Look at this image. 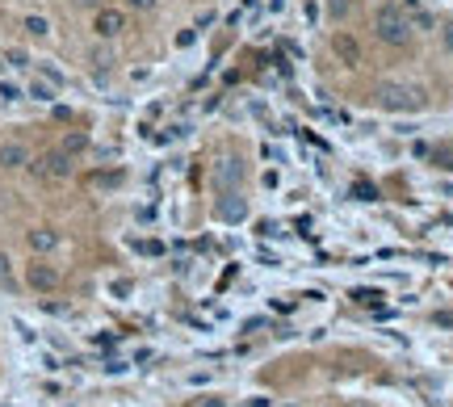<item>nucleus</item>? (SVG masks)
Masks as SVG:
<instances>
[{
  "label": "nucleus",
  "instance_id": "obj_11",
  "mask_svg": "<svg viewBox=\"0 0 453 407\" xmlns=\"http://www.w3.org/2000/svg\"><path fill=\"white\" fill-rule=\"evenodd\" d=\"M59 147H63L67 156H80V151H89V135H84V131H67Z\"/></svg>",
  "mask_w": 453,
  "mask_h": 407
},
{
  "label": "nucleus",
  "instance_id": "obj_8",
  "mask_svg": "<svg viewBox=\"0 0 453 407\" xmlns=\"http://www.w3.org/2000/svg\"><path fill=\"white\" fill-rule=\"evenodd\" d=\"M0 168H30V147L26 143H0Z\"/></svg>",
  "mask_w": 453,
  "mask_h": 407
},
{
  "label": "nucleus",
  "instance_id": "obj_14",
  "mask_svg": "<svg viewBox=\"0 0 453 407\" xmlns=\"http://www.w3.org/2000/svg\"><path fill=\"white\" fill-rule=\"evenodd\" d=\"M349 13H353V0H327V17L332 21H344Z\"/></svg>",
  "mask_w": 453,
  "mask_h": 407
},
{
  "label": "nucleus",
  "instance_id": "obj_5",
  "mask_svg": "<svg viewBox=\"0 0 453 407\" xmlns=\"http://www.w3.org/2000/svg\"><path fill=\"white\" fill-rule=\"evenodd\" d=\"M214 215H219L223 223H244V219H248V202H244V197H239V193L231 189V193H223V197H219Z\"/></svg>",
  "mask_w": 453,
  "mask_h": 407
},
{
  "label": "nucleus",
  "instance_id": "obj_16",
  "mask_svg": "<svg viewBox=\"0 0 453 407\" xmlns=\"http://www.w3.org/2000/svg\"><path fill=\"white\" fill-rule=\"evenodd\" d=\"M353 197H357V202H378V189L369 181H353Z\"/></svg>",
  "mask_w": 453,
  "mask_h": 407
},
{
  "label": "nucleus",
  "instance_id": "obj_6",
  "mask_svg": "<svg viewBox=\"0 0 453 407\" xmlns=\"http://www.w3.org/2000/svg\"><path fill=\"white\" fill-rule=\"evenodd\" d=\"M26 281H30V290H38V294H50V290L59 286V273H55V265H43V261H34V265L26 269Z\"/></svg>",
  "mask_w": 453,
  "mask_h": 407
},
{
  "label": "nucleus",
  "instance_id": "obj_4",
  "mask_svg": "<svg viewBox=\"0 0 453 407\" xmlns=\"http://www.w3.org/2000/svg\"><path fill=\"white\" fill-rule=\"evenodd\" d=\"M92 30H97V38H118L122 30H126V17H122V9H97V21H92Z\"/></svg>",
  "mask_w": 453,
  "mask_h": 407
},
{
  "label": "nucleus",
  "instance_id": "obj_7",
  "mask_svg": "<svg viewBox=\"0 0 453 407\" xmlns=\"http://www.w3.org/2000/svg\"><path fill=\"white\" fill-rule=\"evenodd\" d=\"M214 181L223 185L226 193H231V189H239V181H244V164H239L235 156H226V160H219V168H214Z\"/></svg>",
  "mask_w": 453,
  "mask_h": 407
},
{
  "label": "nucleus",
  "instance_id": "obj_9",
  "mask_svg": "<svg viewBox=\"0 0 453 407\" xmlns=\"http://www.w3.org/2000/svg\"><path fill=\"white\" fill-rule=\"evenodd\" d=\"M332 50L340 55V63H361V43L353 34H336L332 38Z\"/></svg>",
  "mask_w": 453,
  "mask_h": 407
},
{
  "label": "nucleus",
  "instance_id": "obj_17",
  "mask_svg": "<svg viewBox=\"0 0 453 407\" xmlns=\"http://www.w3.org/2000/svg\"><path fill=\"white\" fill-rule=\"evenodd\" d=\"M378 298H382L378 290H353V303H361V307H373V311H382V307H378Z\"/></svg>",
  "mask_w": 453,
  "mask_h": 407
},
{
  "label": "nucleus",
  "instance_id": "obj_23",
  "mask_svg": "<svg viewBox=\"0 0 453 407\" xmlns=\"http://www.w3.org/2000/svg\"><path fill=\"white\" fill-rule=\"evenodd\" d=\"M43 311H46V315H67V307H63V303H43Z\"/></svg>",
  "mask_w": 453,
  "mask_h": 407
},
{
  "label": "nucleus",
  "instance_id": "obj_25",
  "mask_svg": "<svg viewBox=\"0 0 453 407\" xmlns=\"http://www.w3.org/2000/svg\"><path fill=\"white\" fill-rule=\"evenodd\" d=\"M441 43H445V50H453V21L441 30Z\"/></svg>",
  "mask_w": 453,
  "mask_h": 407
},
{
  "label": "nucleus",
  "instance_id": "obj_12",
  "mask_svg": "<svg viewBox=\"0 0 453 407\" xmlns=\"http://www.w3.org/2000/svg\"><path fill=\"white\" fill-rule=\"evenodd\" d=\"M21 30H26L30 38H46V34H50V21H46V17H38V13H30V17L21 21Z\"/></svg>",
  "mask_w": 453,
  "mask_h": 407
},
{
  "label": "nucleus",
  "instance_id": "obj_21",
  "mask_svg": "<svg viewBox=\"0 0 453 407\" xmlns=\"http://www.w3.org/2000/svg\"><path fill=\"white\" fill-rule=\"evenodd\" d=\"M9 63H17V67H26V63H30V55H26V50H9Z\"/></svg>",
  "mask_w": 453,
  "mask_h": 407
},
{
  "label": "nucleus",
  "instance_id": "obj_13",
  "mask_svg": "<svg viewBox=\"0 0 453 407\" xmlns=\"http://www.w3.org/2000/svg\"><path fill=\"white\" fill-rule=\"evenodd\" d=\"M89 63L97 67V72H109V67H114V50H109V46H92Z\"/></svg>",
  "mask_w": 453,
  "mask_h": 407
},
{
  "label": "nucleus",
  "instance_id": "obj_15",
  "mask_svg": "<svg viewBox=\"0 0 453 407\" xmlns=\"http://www.w3.org/2000/svg\"><path fill=\"white\" fill-rule=\"evenodd\" d=\"M30 97H34V101H55V85H50V80H34V85H30Z\"/></svg>",
  "mask_w": 453,
  "mask_h": 407
},
{
  "label": "nucleus",
  "instance_id": "obj_26",
  "mask_svg": "<svg viewBox=\"0 0 453 407\" xmlns=\"http://www.w3.org/2000/svg\"><path fill=\"white\" fill-rule=\"evenodd\" d=\"M437 327H453V311H441V315H437Z\"/></svg>",
  "mask_w": 453,
  "mask_h": 407
},
{
  "label": "nucleus",
  "instance_id": "obj_1",
  "mask_svg": "<svg viewBox=\"0 0 453 407\" xmlns=\"http://www.w3.org/2000/svg\"><path fill=\"white\" fill-rule=\"evenodd\" d=\"M378 105L386 114H420L424 109V92L411 85H382L378 89Z\"/></svg>",
  "mask_w": 453,
  "mask_h": 407
},
{
  "label": "nucleus",
  "instance_id": "obj_24",
  "mask_svg": "<svg viewBox=\"0 0 453 407\" xmlns=\"http://www.w3.org/2000/svg\"><path fill=\"white\" fill-rule=\"evenodd\" d=\"M197 407H226V399H219V395H206V399H197Z\"/></svg>",
  "mask_w": 453,
  "mask_h": 407
},
{
  "label": "nucleus",
  "instance_id": "obj_3",
  "mask_svg": "<svg viewBox=\"0 0 453 407\" xmlns=\"http://www.w3.org/2000/svg\"><path fill=\"white\" fill-rule=\"evenodd\" d=\"M30 168H34V177H43V181H63V177H72V156H67L63 147H50Z\"/></svg>",
  "mask_w": 453,
  "mask_h": 407
},
{
  "label": "nucleus",
  "instance_id": "obj_2",
  "mask_svg": "<svg viewBox=\"0 0 453 407\" xmlns=\"http://www.w3.org/2000/svg\"><path fill=\"white\" fill-rule=\"evenodd\" d=\"M373 30H378V38H382V43H391V46H408L411 43V21L399 13V9H391V4H382V9H378Z\"/></svg>",
  "mask_w": 453,
  "mask_h": 407
},
{
  "label": "nucleus",
  "instance_id": "obj_29",
  "mask_svg": "<svg viewBox=\"0 0 453 407\" xmlns=\"http://www.w3.org/2000/svg\"><path fill=\"white\" fill-rule=\"evenodd\" d=\"M353 407H369V403H353Z\"/></svg>",
  "mask_w": 453,
  "mask_h": 407
},
{
  "label": "nucleus",
  "instance_id": "obj_22",
  "mask_svg": "<svg viewBox=\"0 0 453 407\" xmlns=\"http://www.w3.org/2000/svg\"><path fill=\"white\" fill-rule=\"evenodd\" d=\"M138 252H147V256H160V252H164V248H160V244H155V239H147V244H138Z\"/></svg>",
  "mask_w": 453,
  "mask_h": 407
},
{
  "label": "nucleus",
  "instance_id": "obj_28",
  "mask_svg": "<svg viewBox=\"0 0 453 407\" xmlns=\"http://www.w3.org/2000/svg\"><path fill=\"white\" fill-rule=\"evenodd\" d=\"M244 407H269V399H265V395H256V399H248Z\"/></svg>",
  "mask_w": 453,
  "mask_h": 407
},
{
  "label": "nucleus",
  "instance_id": "obj_20",
  "mask_svg": "<svg viewBox=\"0 0 453 407\" xmlns=\"http://www.w3.org/2000/svg\"><path fill=\"white\" fill-rule=\"evenodd\" d=\"M43 80H50V85L59 89V85H63V72H55V67H43Z\"/></svg>",
  "mask_w": 453,
  "mask_h": 407
},
{
  "label": "nucleus",
  "instance_id": "obj_10",
  "mask_svg": "<svg viewBox=\"0 0 453 407\" xmlns=\"http://www.w3.org/2000/svg\"><path fill=\"white\" fill-rule=\"evenodd\" d=\"M55 244H59V235H55L50 227H34V231H30V248H34V252H55Z\"/></svg>",
  "mask_w": 453,
  "mask_h": 407
},
{
  "label": "nucleus",
  "instance_id": "obj_27",
  "mask_svg": "<svg viewBox=\"0 0 453 407\" xmlns=\"http://www.w3.org/2000/svg\"><path fill=\"white\" fill-rule=\"evenodd\" d=\"M126 4H131V9H143V13H147V9H155V0H126Z\"/></svg>",
  "mask_w": 453,
  "mask_h": 407
},
{
  "label": "nucleus",
  "instance_id": "obj_19",
  "mask_svg": "<svg viewBox=\"0 0 453 407\" xmlns=\"http://www.w3.org/2000/svg\"><path fill=\"white\" fill-rule=\"evenodd\" d=\"M0 281H4V286H13V261H9L4 252H0Z\"/></svg>",
  "mask_w": 453,
  "mask_h": 407
},
{
  "label": "nucleus",
  "instance_id": "obj_18",
  "mask_svg": "<svg viewBox=\"0 0 453 407\" xmlns=\"http://www.w3.org/2000/svg\"><path fill=\"white\" fill-rule=\"evenodd\" d=\"M0 101H21V89L9 85V80H0Z\"/></svg>",
  "mask_w": 453,
  "mask_h": 407
}]
</instances>
